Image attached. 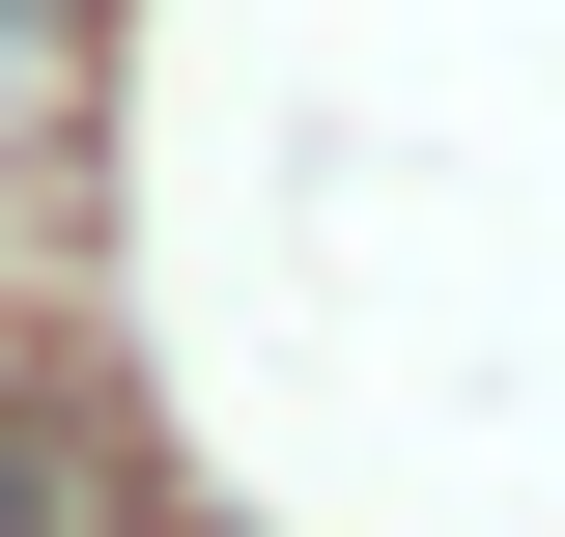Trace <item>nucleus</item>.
I'll return each mask as SVG.
<instances>
[{"label": "nucleus", "mask_w": 565, "mask_h": 537, "mask_svg": "<svg viewBox=\"0 0 565 537\" xmlns=\"http://www.w3.org/2000/svg\"><path fill=\"white\" fill-rule=\"evenodd\" d=\"M0 509H29V453H0Z\"/></svg>", "instance_id": "1"}]
</instances>
